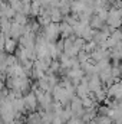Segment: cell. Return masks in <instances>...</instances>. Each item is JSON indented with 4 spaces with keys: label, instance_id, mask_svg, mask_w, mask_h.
<instances>
[{
    "label": "cell",
    "instance_id": "1",
    "mask_svg": "<svg viewBox=\"0 0 122 124\" xmlns=\"http://www.w3.org/2000/svg\"><path fill=\"white\" fill-rule=\"evenodd\" d=\"M119 68H121V71H122V63H121V65H119Z\"/></svg>",
    "mask_w": 122,
    "mask_h": 124
}]
</instances>
